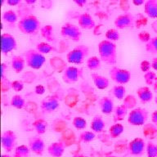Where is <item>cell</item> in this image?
I'll use <instances>...</instances> for the list:
<instances>
[{"instance_id":"5","label":"cell","mask_w":157,"mask_h":157,"mask_svg":"<svg viewBox=\"0 0 157 157\" xmlns=\"http://www.w3.org/2000/svg\"><path fill=\"white\" fill-rule=\"evenodd\" d=\"M149 118V112L147 109L136 107L129 111L128 115V123L132 126H143Z\"/></svg>"},{"instance_id":"19","label":"cell","mask_w":157,"mask_h":157,"mask_svg":"<svg viewBox=\"0 0 157 157\" xmlns=\"http://www.w3.org/2000/svg\"><path fill=\"white\" fill-rule=\"evenodd\" d=\"M91 78L93 79V83L96 86V88L100 90H104L105 88H107L110 85V80L109 78L105 77V76L99 75L98 73H93L91 74Z\"/></svg>"},{"instance_id":"22","label":"cell","mask_w":157,"mask_h":157,"mask_svg":"<svg viewBox=\"0 0 157 157\" xmlns=\"http://www.w3.org/2000/svg\"><path fill=\"white\" fill-rule=\"evenodd\" d=\"M90 128L96 133H100L105 130V122L101 115H95L91 121Z\"/></svg>"},{"instance_id":"55","label":"cell","mask_w":157,"mask_h":157,"mask_svg":"<svg viewBox=\"0 0 157 157\" xmlns=\"http://www.w3.org/2000/svg\"><path fill=\"white\" fill-rule=\"evenodd\" d=\"M105 157H117V156H115V155H107V156Z\"/></svg>"},{"instance_id":"4","label":"cell","mask_w":157,"mask_h":157,"mask_svg":"<svg viewBox=\"0 0 157 157\" xmlns=\"http://www.w3.org/2000/svg\"><path fill=\"white\" fill-rule=\"evenodd\" d=\"M24 57L26 66L33 70L41 69L46 61L45 56L37 51L36 49H29L25 52Z\"/></svg>"},{"instance_id":"26","label":"cell","mask_w":157,"mask_h":157,"mask_svg":"<svg viewBox=\"0 0 157 157\" xmlns=\"http://www.w3.org/2000/svg\"><path fill=\"white\" fill-rule=\"evenodd\" d=\"M101 61H102L101 60L99 56H90L86 60V66L88 70H90L91 71H98L101 67Z\"/></svg>"},{"instance_id":"48","label":"cell","mask_w":157,"mask_h":157,"mask_svg":"<svg viewBox=\"0 0 157 157\" xmlns=\"http://www.w3.org/2000/svg\"><path fill=\"white\" fill-rule=\"evenodd\" d=\"M132 3H133V5H135V6L138 7V6L144 5L145 2H146V0H132Z\"/></svg>"},{"instance_id":"35","label":"cell","mask_w":157,"mask_h":157,"mask_svg":"<svg viewBox=\"0 0 157 157\" xmlns=\"http://www.w3.org/2000/svg\"><path fill=\"white\" fill-rule=\"evenodd\" d=\"M96 138V132L93 131H83L79 134V142L83 143L92 142Z\"/></svg>"},{"instance_id":"37","label":"cell","mask_w":157,"mask_h":157,"mask_svg":"<svg viewBox=\"0 0 157 157\" xmlns=\"http://www.w3.org/2000/svg\"><path fill=\"white\" fill-rule=\"evenodd\" d=\"M72 124L77 130H83L87 127V120L81 116H75L72 120Z\"/></svg>"},{"instance_id":"25","label":"cell","mask_w":157,"mask_h":157,"mask_svg":"<svg viewBox=\"0 0 157 157\" xmlns=\"http://www.w3.org/2000/svg\"><path fill=\"white\" fill-rule=\"evenodd\" d=\"M41 36L44 39H46V42H53L54 38V28L52 25H43L39 31Z\"/></svg>"},{"instance_id":"15","label":"cell","mask_w":157,"mask_h":157,"mask_svg":"<svg viewBox=\"0 0 157 157\" xmlns=\"http://www.w3.org/2000/svg\"><path fill=\"white\" fill-rule=\"evenodd\" d=\"M98 107L103 114L110 115L115 110V103L112 98L109 96H104L98 100Z\"/></svg>"},{"instance_id":"14","label":"cell","mask_w":157,"mask_h":157,"mask_svg":"<svg viewBox=\"0 0 157 157\" xmlns=\"http://www.w3.org/2000/svg\"><path fill=\"white\" fill-rule=\"evenodd\" d=\"M28 146L31 152L36 155L41 156L44 155L45 151V142L41 137H39V135L29 137L28 140Z\"/></svg>"},{"instance_id":"31","label":"cell","mask_w":157,"mask_h":157,"mask_svg":"<svg viewBox=\"0 0 157 157\" xmlns=\"http://www.w3.org/2000/svg\"><path fill=\"white\" fill-rule=\"evenodd\" d=\"M2 19L7 24H14L18 21V17L15 11L13 10H7L5 11L2 15Z\"/></svg>"},{"instance_id":"43","label":"cell","mask_w":157,"mask_h":157,"mask_svg":"<svg viewBox=\"0 0 157 157\" xmlns=\"http://www.w3.org/2000/svg\"><path fill=\"white\" fill-rule=\"evenodd\" d=\"M151 63L150 61H147V60H143V61H141V63H140V70L143 73L150 71H151Z\"/></svg>"},{"instance_id":"47","label":"cell","mask_w":157,"mask_h":157,"mask_svg":"<svg viewBox=\"0 0 157 157\" xmlns=\"http://www.w3.org/2000/svg\"><path fill=\"white\" fill-rule=\"evenodd\" d=\"M151 123L157 126V110H154L151 114Z\"/></svg>"},{"instance_id":"41","label":"cell","mask_w":157,"mask_h":157,"mask_svg":"<svg viewBox=\"0 0 157 157\" xmlns=\"http://www.w3.org/2000/svg\"><path fill=\"white\" fill-rule=\"evenodd\" d=\"M10 87L12 88V90L15 91V92H21L23 89H24V83L22 82L21 80H19V79H16V80L12 81L10 83Z\"/></svg>"},{"instance_id":"24","label":"cell","mask_w":157,"mask_h":157,"mask_svg":"<svg viewBox=\"0 0 157 157\" xmlns=\"http://www.w3.org/2000/svg\"><path fill=\"white\" fill-rule=\"evenodd\" d=\"M32 127L34 131L37 132V134L43 135L46 132L47 129H48V123L44 119H36L32 123Z\"/></svg>"},{"instance_id":"8","label":"cell","mask_w":157,"mask_h":157,"mask_svg":"<svg viewBox=\"0 0 157 157\" xmlns=\"http://www.w3.org/2000/svg\"><path fill=\"white\" fill-rule=\"evenodd\" d=\"M60 106V98L57 94L47 96L40 103V110L44 114H51Z\"/></svg>"},{"instance_id":"51","label":"cell","mask_w":157,"mask_h":157,"mask_svg":"<svg viewBox=\"0 0 157 157\" xmlns=\"http://www.w3.org/2000/svg\"><path fill=\"white\" fill-rule=\"evenodd\" d=\"M72 157H88V156L83 154H75L72 155Z\"/></svg>"},{"instance_id":"3","label":"cell","mask_w":157,"mask_h":157,"mask_svg":"<svg viewBox=\"0 0 157 157\" xmlns=\"http://www.w3.org/2000/svg\"><path fill=\"white\" fill-rule=\"evenodd\" d=\"M89 52V48L87 45L79 44L68 52V53L66 54V60L69 63L78 66L83 64L85 59H88Z\"/></svg>"},{"instance_id":"40","label":"cell","mask_w":157,"mask_h":157,"mask_svg":"<svg viewBox=\"0 0 157 157\" xmlns=\"http://www.w3.org/2000/svg\"><path fill=\"white\" fill-rule=\"evenodd\" d=\"M146 153L147 157H157V144L152 142H147Z\"/></svg>"},{"instance_id":"18","label":"cell","mask_w":157,"mask_h":157,"mask_svg":"<svg viewBox=\"0 0 157 157\" xmlns=\"http://www.w3.org/2000/svg\"><path fill=\"white\" fill-rule=\"evenodd\" d=\"M137 95L138 99L142 104H147V103L151 102L154 96H153V93L151 90V88L147 86H142V87H139L137 89Z\"/></svg>"},{"instance_id":"12","label":"cell","mask_w":157,"mask_h":157,"mask_svg":"<svg viewBox=\"0 0 157 157\" xmlns=\"http://www.w3.org/2000/svg\"><path fill=\"white\" fill-rule=\"evenodd\" d=\"M135 17L130 12H124L119 15L114 21V25L116 29H124L134 26Z\"/></svg>"},{"instance_id":"23","label":"cell","mask_w":157,"mask_h":157,"mask_svg":"<svg viewBox=\"0 0 157 157\" xmlns=\"http://www.w3.org/2000/svg\"><path fill=\"white\" fill-rule=\"evenodd\" d=\"M128 109L124 105H118L115 108L113 112V120L115 123H120V121L124 120L126 115H128Z\"/></svg>"},{"instance_id":"13","label":"cell","mask_w":157,"mask_h":157,"mask_svg":"<svg viewBox=\"0 0 157 157\" xmlns=\"http://www.w3.org/2000/svg\"><path fill=\"white\" fill-rule=\"evenodd\" d=\"M17 48V42L16 38L9 33H2V46H1L2 53L4 55H7L11 52L14 51Z\"/></svg>"},{"instance_id":"17","label":"cell","mask_w":157,"mask_h":157,"mask_svg":"<svg viewBox=\"0 0 157 157\" xmlns=\"http://www.w3.org/2000/svg\"><path fill=\"white\" fill-rule=\"evenodd\" d=\"M66 151V145L61 141L52 142L48 147V153L52 157H61Z\"/></svg>"},{"instance_id":"9","label":"cell","mask_w":157,"mask_h":157,"mask_svg":"<svg viewBox=\"0 0 157 157\" xmlns=\"http://www.w3.org/2000/svg\"><path fill=\"white\" fill-rule=\"evenodd\" d=\"M83 76V70L77 66H71L66 67L61 75V78L64 83L72 84L78 82Z\"/></svg>"},{"instance_id":"16","label":"cell","mask_w":157,"mask_h":157,"mask_svg":"<svg viewBox=\"0 0 157 157\" xmlns=\"http://www.w3.org/2000/svg\"><path fill=\"white\" fill-rule=\"evenodd\" d=\"M78 25L81 29L89 30L96 27V22L93 17L88 12L81 13L78 17Z\"/></svg>"},{"instance_id":"30","label":"cell","mask_w":157,"mask_h":157,"mask_svg":"<svg viewBox=\"0 0 157 157\" xmlns=\"http://www.w3.org/2000/svg\"><path fill=\"white\" fill-rule=\"evenodd\" d=\"M30 149L29 146L22 144L17 146L14 150L13 157H29L30 156Z\"/></svg>"},{"instance_id":"11","label":"cell","mask_w":157,"mask_h":157,"mask_svg":"<svg viewBox=\"0 0 157 157\" xmlns=\"http://www.w3.org/2000/svg\"><path fill=\"white\" fill-rule=\"evenodd\" d=\"M147 143L142 137H135L128 145V151L133 156H142L146 152Z\"/></svg>"},{"instance_id":"1","label":"cell","mask_w":157,"mask_h":157,"mask_svg":"<svg viewBox=\"0 0 157 157\" xmlns=\"http://www.w3.org/2000/svg\"><path fill=\"white\" fill-rule=\"evenodd\" d=\"M98 54L104 63L115 66L117 62V46L115 42L104 39L98 44Z\"/></svg>"},{"instance_id":"42","label":"cell","mask_w":157,"mask_h":157,"mask_svg":"<svg viewBox=\"0 0 157 157\" xmlns=\"http://www.w3.org/2000/svg\"><path fill=\"white\" fill-rule=\"evenodd\" d=\"M137 37H138V39H139L140 41L142 42V43H145V44L148 43V42L151 40V34H150L149 32L147 31L140 32L139 34H138V35H137Z\"/></svg>"},{"instance_id":"52","label":"cell","mask_w":157,"mask_h":157,"mask_svg":"<svg viewBox=\"0 0 157 157\" xmlns=\"http://www.w3.org/2000/svg\"><path fill=\"white\" fill-rule=\"evenodd\" d=\"M1 157H13V156H12V155H10L8 154H2V155H1Z\"/></svg>"},{"instance_id":"28","label":"cell","mask_w":157,"mask_h":157,"mask_svg":"<svg viewBox=\"0 0 157 157\" xmlns=\"http://www.w3.org/2000/svg\"><path fill=\"white\" fill-rule=\"evenodd\" d=\"M10 105L17 110H21L25 106V100L20 94H15L10 100Z\"/></svg>"},{"instance_id":"36","label":"cell","mask_w":157,"mask_h":157,"mask_svg":"<svg viewBox=\"0 0 157 157\" xmlns=\"http://www.w3.org/2000/svg\"><path fill=\"white\" fill-rule=\"evenodd\" d=\"M105 37L107 40L115 42L120 40V34L119 30H118V29H114V28H112V29H109L105 31Z\"/></svg>"},{"instance_id":"34","label":"cell","mask_w":157,"mask_h":157,"mask_svg":"<svg viewBox=\"0 0 157 157\" xmlns=\"http://www.w3.org/2000/svg\"><path fill=\"white\" fill-rule=\"evenodd\" d=\"M35 49L40 53L45 55V54H48L53 51L54 48L49 44L48 42H40L39 44H37Z\"/></svg>"},{"instance_id":"10","label":"cell","mask_w":157,"mask_h":157,"mask_svg":"<svg viewBox=\"0 0 157 157\" xmlns=\"http://www.w3.org/2000/svg\"><path fill=\"white\" fill-rule=\"evenodd\" d=\"M1 143L2 149L5 151L11 152L17 147V136L12 130H6L2 132Z\"/></svg>"},{"instance_id":"7","label":"cell","mask_w":157,"mask_h":157,"mask_svg":"<svg viewBox=\"0 0 157 157\" xmlns=\"http://www.w3.org/2000/svg\"><path fill=\"white\" fill-rule=\"evenodd\" d=\"M61 35L65 39H68L71 41L78 42L82 38L81 28L76 25L66 22L61 28Z\"/></svg>"},{"instance_id":"50","label":"cell","mask_w":157,"mask_h":157,"mask_svg":"<svg viewBox=\"0 0 157 157\" xmlns=\"http://www.w3.org/2000/svg\"><path fill=\"white\" fill-rule=\"evenodd\" d=\"M24 2L28 5H33L37 2V0H24Z\"/></svg>"},{"instance_id":"39","label":"cell","mask_w":157,"mask_h":157,"mask_svg":"<svg viewBox=\"0 0 157 157\" xmlns=\"http://www.w3.org/2000/svg\"><path fill=\"white\" fill-rule=\"evenodd\" d=\"M143 78H144L145 83H147V85L151 86L154 85L155 83L157 81V75L155 72L152 71H150L148 72H146L143 75Z\"/></svg>"},{"instance_id":"20","label":"cell","mask_w":157,"mask_h":157,"mask_svg":"<svg viewBox=\"0 0 157 157\" xmlns=\"http://www.w3.org/2000/svg\"><path fill=\"white\" fill-rule=\"evenodd\" d=\"M25 65H26V62H25L24 56H20V55L12 56V60H11V66H12V70L16 73L19 74L23 71Z\"/></svg>"},{"instance_id":"33","label":"cell","mask_w":157,"mask_h":157,"mask_svg":"<svg viewBox=\"0 0 157 157\" xmlns=\"http://www.w3.org/2000/svg\"><path fill=\"white\" fill-rule=\"evenodd\" d=\"M137 104V98L132 94H128L126 95L124 100H123V105H124L128 109V110H131L132 109L136 108V105Z\"/></svg>"},{"instance_id":"21","label":"cell","mask_w":157,"mask_h":157,"mask_svg":"<svg viewBox=\"0 0 157 157\" xmlns=\"http://www.w3.org/2000/svg\"><path fill=\"white\" fill-rule=\"evenodd\" d=\"M144 12L150 18L157 19V0H146Z\"/></svg>"},{"instance_id":"6","label":"cell","mask_w":157,"mask_h":157,"mask_svg":"<svg viewBox=\"0 0 157 157\" xmlns=\"http://www.w3.org/2000/svg\"><path fill=\"white\" fill-rule=\"evenodd\" d=\"M109 76L110 78H111V80L117 84L124 85L131 80L132 74L128 70L114 66L109 70Z\"/></svg>"},{"instance_id":"29","label":"cell","mask_w":157,"mask_h":157,"mask_svg":"<svg viewBox=\"0 0 157 157\" xmlns=\"http://www.w3.org/2000/svg\"><path fill=\"white\" fill-rule=\"evenodd\" d=\"M110 92H111L113 97L118 100H124V98L126 97V88L121 84H117V85L114 86L111 88Z\"/></svg>"},{"instance_id":"54","label":"cell","mask_w":157,"mask_h":157,"mask_svg":"<svg viewBox=\"0 0 157 157\" xmlns=\"http://www.w3.org/2000/svg\"><path fill=\"white\" fill-rule=\"evenodd\" d=\"M155 104L157 105V95L155 96Z\"/></svg>"},{"instance_id":"49","label":"cell","mask_w":157,"mask_h":157,"mask_svg":"<svg viewBox=\"0 0 157 157\" xmlns=\"http://www.w3.org/2000/svg\"><path fill=\"white\" fill-rule=\"evenodd\" d=\"M151 63V68L153 69L154 71H157V56L152 59V61Z\"/></svg>"},{"instance_id":"27","label":"cell","mask_w":157,"mask_h":157,"mask_svg":"<svg viewBox=\"0 0 157 157\" xmlns=\"http://www.w3.org/2000/svg\"><path fill=\"white\" fill-rule=\"evenodd\" d=\"M124 131V126L120 123H115L109 128V135L111 138H117L120 137Z\"/></svg>"},{"instance_id":"2","label":"cell","mask_w":157,"mask_h":157,"mask_svg":"<svg viewBox=\"0 0 157 157\" xmlns=\"http://www.w3.org/2000/svg\"><path fill=\"white\" fill-rule=\"evenodd\" d=\"M41 23L34 15H26L17 22V28L22 34H36L41 29Z\"/></svg>"},{"instance_id":"45","label":"cell","mask_w":157,"mask_h":157,"mask_svg":"<svg viewBox=\"0 0 157 157\" xmlns=\"http://www.w3.org/2000/svg\"><path fill=\"white\" fill-rule=\"evenodd\" d=\"M73 2H75L78 7H83L86 4H87L88 0H73Z\"/></svg>"},{"instance_id":"46","label":"cell","mask_w":157,"mask_h":157,"mask_svg":"<svg viewBox=\"0 0 157 157\" xmlns=\"http://www.w3.org/2000/svg\"><path fill=\"white\" fill-rule=\"evenodd\" d=\"M23 0H7V3L9 6H17L21 3Z\"/></svg>"},{"instance_id":"32","label":"cell","mask_w":157,"mask_h":157,"mask_svg":"<svg viewBox=\"0 0 157 157\" xmlns=\"http://www.w3.org/2000/svg\"><path fill=\"white\" fill-rule=\"evenodd\" d=\"M157 126L153 123L143 125V135L147 138H154L157 134Z\"/></svg>"},{"instance_id":"44","label":"cell","mask_w":157,"mask_h":157,"mask_svg":"<svg viewBox=\"0 0 157 157\" xmlns=\"http://www.w3.org/2000/svg\"><path fill=\"white\" fill-rule=\"evenodd\" d=\"M34 93H36L37 95H43L45 93V87L43 84L36 85L34 88Z\"/></svg>"},{"instance_id":"38","label":"cell","mask_w":157,"mask_h":157,"mask_svg":"<svg viewBox=\"0 0 157 157\" xmlns=\"http://www.w3.org/2000/svg\"><path fill=\"white\" fill-rule=\"evenodd\" d=\"M145 49L149 53L157 54V36L151 38V40L146 44Z\"/></svg>"},{"instance_id":"53","label":"cell","mask_w":157,"mask_h":157,"mask_svg":"<svg viewBox=\"0 0 157 157\" xmlns=\"http://www.w3.org/2000/svg\"><path fill=\"white\" fill-rule=\"evenodd\" d=\"M5 2H7V0H1V5H2H2L4 4Z\"/></svg>"}]
</instances>
